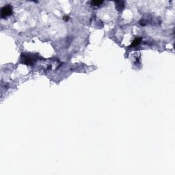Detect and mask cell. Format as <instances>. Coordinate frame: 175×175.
<instances>
[{
  "instance_id": "cell-1",
  "label": "cell",
  "mask_w": 175,
  "mask_h": 175,
  "mask_svg": "<svg viewBox=\"0 0 175 175\" xmlns=\"http://www.w3.org/2000/svg\"><path fill=\"white\" fill-rule=\"evenodd\" d=\"M12 14V8L10 5H7L1 8V15L3 19H5L8 16Z\"/></svg>"
},
{
  "instance_id": "cell-2",
  "label": "cell",
  "mask_w": 175,
  "mask_h": 175,
  "mask_svg": "<svg viewBox=\"0 0 175 175\" xmlns=\"http://www.w3.org/2000/svg\"><path fill=\"white\" fill-rule=\"evenodd\" d=\"M21 58H22V62H23V63L26 64H31L33 63V60H32L31 58H30L27 55H24V54H23L21 55Z\"/></svg>"
},
{
  "instance_id": "cell-3",
  "label": "cell",
  "mask_w": 175,
  "mask_h": 175,
  "mask_svg": "<svg viewBox=\"0 0 175 175\" xmlns=\"http://www.w3.org/2000/svg\"><path fill=\"white\" fill-rule=\"evenodd\" d=\"M142 41V38L141 37H137V38H136L131 43V47H137L140 45V43H141Z\"/></svg>"
},
{
  "instance_id": "cell-4",
  "label": "cell",
  "mask_w": 175,
  "mask_h": 175,
  "mask_svg": "<svg viewBox=\"0 0 175 175\" xmlns=\"http://www.w3.org/2000/svg\"><path fill=\"white\" fill-rule=\"evenodd\" d=\"M116 8L119 11L122 10V9L124 8V4L123 1H116Z\"/></svg>"
},
{
  "instance_id": "cell-5",
  "label": "cell",
  "mask_w": 175,
  "mask_h": 175,
  "mask_svg": "<svg viewBox=\"0 0 175 175\" xmlns=\"http://www.w3.org/2000/svg\"><path fill=\"white\" fill-rule=\"evenodd\" d=\"M101 4H103L102 1H91V5L94 6H100Z\"/></svg>"
},
{
  "instance_id": "cell-6",
  "label": "cell",
  "mask_w": 175,
  "mask_h": 175,
  "mask_svg": "<svg viewBox=\"0 0 175 175\" xmlns=\"http://www.w3.org/2000/svg\"><path fill=\"white\" fill-rule=\"evenodd\" d=\"M63 19H64V21H67L69 19V16H64V17H63Z\"/></svg>"
}]
</instances>
